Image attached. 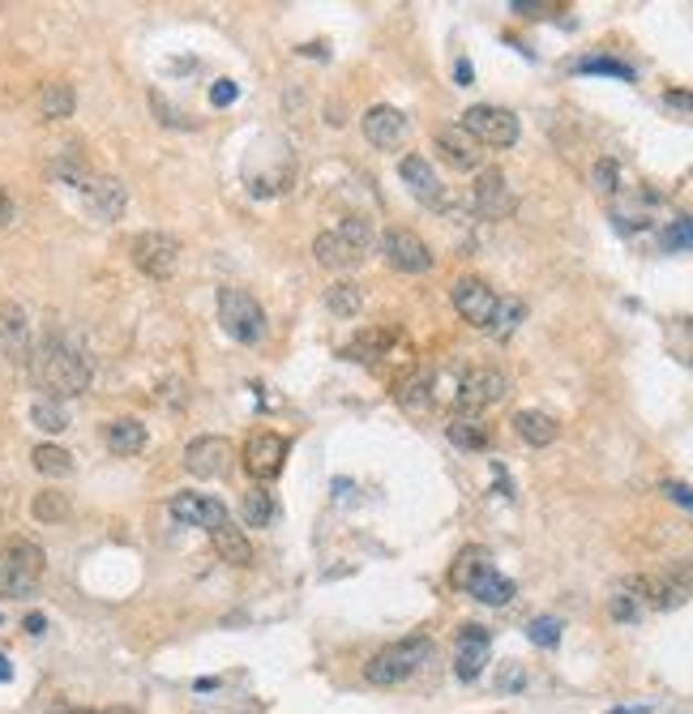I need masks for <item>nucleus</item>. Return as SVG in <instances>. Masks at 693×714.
<instances>
[{
  "label": "nucleus",
  "mask_w": 693,
  "mask_h": 714,
  "mask_svg": "<svg viewBox=\"0 0 693 714\" xmlns=\"http://www.w3.org/2000/svg\"><path fill=\"white\" fill-rule=\"evenodd\" d=\"M27 364H31V381L43 390V398L65 402V398L91 390V364L61 338H43Z\"/></svg>",
  "instance_id": "f257e3e1"
},
{
  "label": "nucleus",
  "mask_w": 693,
  "mask_h": 714,
  "mask_svg": "<svg viewBox=\"0 0 693 714\" xmlns=\"http://www.w3.org/2000/svg\"><path fill=\"white\" fill-rule=\"evenodd\" d=\"M429 659H432V638H424V633L402 638V642L381 647L368 663H364V681L377 684V689H395V684L411 681Z\"/></svg>",
  "instance_id": "f03ea898"
},
{
  "label": "nucleus",
  "mask_w": 693,
  "mask_h": 714,
  "mask_svg": "<svg viewBox=\"0 0 693 714\" xmlns=\"http://www.w3.org/2000/svg\"><path fill=\"white\" fill-rule=\"evenodd\" d=\"M372 249V223L360 214H347L334 231H322L313 240V258L326 270H356Z\"/></svg>",
  "instance_id": "7ed1b4c3"
},
{
  "label": "nucleus",
  "mask_w": 693,
  "mask_h": 714,
  "mask_svg": "<svg viewBox=\"0 0 693 714\" xmlns=\"http://www.w3.org/2000/svg\"><path fill=\"white\" fill-rule=\"evenodd\" d=\"M219 325L235 343L258 347L265 338V308L244 287H219Z\"/></svg>",
  "instance_id": "20e7f679"
},
{
  "label": "nucleus",
  "mask_w": 693,
  "mask_h": 714,
  "mask_svg": "<svg viewBox=\"0 0 693 714\" xmlns=\"http://www.w3.org/2000/svg\"><path fill=\"white\" fill-rule=\"evenodd\" d=\"M129 258L146 279L167 283L176 274V265H180V240L167 235V231H137L129 244Z\"/></svg>",
  "instance_id": "39448f33"
},
{
  "label": "nucleus",
  "mask_w": 693,
  "mask_h": 714,
  "mask_svg": "<svg viewBox=\"0 0 693 714\" xmlns=\"http://www.w3.org/2000/svg\"><path fill=\"white\" fill-rule=\"evenodd\" d=\"M462 129L471 133L480 146H493V150H510L514 141H518V116L514 112H505V107H493V103H475V107H466L459 120Z\"/></svg>",
  "instance_id": "423d86ee"
},
{
  "label": "nucleus",
  "mask_w": 693,
  "mask_h": 714,
  "mask_svg": "<svg viewBox=\"0 0 693 714\" xmlns=\"http://www.w3.org/2000/svg\"><path fill=\"white\" fill-rule=\"evenodd\" d=\"M505 393H510V377L501 368H471L459 381L454 407H459V416H480V411L496 407Z\"/></svg>",
  "instance_id": "0eeeda50"
},
{
  "label": "nucleus",
  "mask_w": 693,
  "mask_h": 714,
  "mask_svg": "<svg viewBox=\"0 0 693 714\" xmlns=\"http://www.w3.org/2000/svg\"><path fill=\"white\" fill-rule=\"evenodd\" d=\"M43 565H48V556H43V548H39L34 539H27V535H9V539L0 544V569L22 586V595H34V586L43 578Z\"/></svg>",
  "instance_id": "6e6552de"
},
{
  "label": "nucleus",
  "mask_w": 693,
  "mask_h": 714,
  "mask_svg": "<svg viewBox=\"0 0 693 714\" xmlns=\"http://www.w3.org/2000/svg\"><path fill=\"white\" fill-rule=\"evenodd\" d=\"M283 462H287V437H279L274 428L249 432V441H244V471H249L253 480H262V484L279 480Z\"/></svg>",
  "instance_id": "1a4fd4ad"
},
{
  "label": "nucleus",
  "mask_w": 693,
  "mask_h": 714,
  "mask_svg": "<svg viewBox=\"0 0 693 714\" xmlns=\"http://www.w3.org/2000/svg\"><path fill=\"white\" fill-rule=\"evenodd\" d=\"M381 253L398 274H424L432 270V249L411 228H386L381 231Z\"/></svg>",
  "instance_id": "9d476101"
},
{
  "label": "nucleus",
  "mask_w": 693,
  "mask_h": 714,
  "mask_svg": "<svg viewBox=\"0 0 693 714\" xmlns=\"http://www.w3.org/2000/svg\"><path fill=\"white\" fill-rule=\"evenodd\" d=\"M496 304H501V295L484 283V279H459L454 283V308H459V317L466 325H475V329H489L496 317Z\"/></svg>",
  "instance_id": "9b49d317"
},
{
  "label": "nucleus",
  "mask_w": 693,
  "mask_h": 714,
  "mask_svg": "<svg viewBox=\"0 0 693 714\" xmlns=\"http://www.w3.org/2000/svg\"><path fill=\"white\" fill-rule=\"evenodd\" d=\"M167 510H171V518L185 522V526H201V531H219V526H228L231 514L223 501H214V496H201V492H176L171 501H167Z\"/></svg>",
  "instance_id": "f8f14e48"
},
{
  "label": "nucleus",
  "mask_w": 693,
  "mask_h": 714,
  "mask_svg": "<svg viewBox=\"0 0 693 714\" xmlns=\"http://www.w3.org/2000/svg\"><path fill=\"white\" fill-rule=\"evenodd\" d=\"M228 466H231V441H223V437H193L185 445V471L193 480H219V475H228Z\"/></svg>",
  "instance_id": "ddd939ff"
},
{
  "label": "nucleus",
  "mask_w": 693,
  "mask_h": 714,
  "mask_svg": "<svg viewBox=\"0 0 693 714\" xmlns=\"http://www.w3.org/2000/svg\"><path fill=\"white\" fill-rule=\"evenodd\" d=\"M31 317L18 300H0V356L22 364L31 359Z\"/></svg>",
  "instance_id": "4468645a"
},
{
  "label": "nucleus",
  "mask_w": 693,
  "mask_h": 714,
  "mask_svg": "<svg viewBox=\"0 0 693 714\" xmlns=\"http://www.w3.org/2000/svg\"><path fill=\"white\" fill-rule=\"evenodd\" d=\"M407 133H411L407 112H398L390 103H377V107L364 112V137H368L377 150H398V146L407 141Z\"/></svg>",
  "instance_id": "2eb2a0df"
},
{
  "label": "nucleus",
  "mask_w": 693,
  "mask_h": 714,
  "mask_svg": "<svg viewBox=\"0 0 693 714\" xmlns=\"http://www.w3.org/2000/svg\"><path fill=\"white\" fill-rule=\"evenodd\" d=\"M621 590H626L638 608H655V612H668V608H676L685 599V590L672 582V578H651V574H633V578L621 582Z\"/></svg>",
  "instance_id": "dca6fc26"
},
{
  "label": "nucleus",
  "mask_w": 693,
  "mask_h": 714,
  "mask_svg": "<svg viewBox=\"0 0 693 714\" xmlns=\"http://www.w3.org/2000/svg\"><path fill=\"white\" fill-rule=\"evenodd\" d=\"M475 210L484 219H510L514 214V193H510V180L501 167H484L475 176Z\"/></svg>",
  "instance_id": "f3484780"
},
{
  "label": "nucleus",
  "mask_w": 693,
  "mask_h": 714,
  "mask_svg": "<svg viewBox=\"0 0 693 714\" xmlns=\"http://www.w3.org/2000/svg\"><path fill=\"white\" fill-rule=\"evenodd\" d=\"M437 150H441V159L450 162V167H459V171H480V162H484V146L462 125H441L437 129Z\"/></svg>",
  "instance_id": "a211bd4d"
},
{
  "label": "nucleus",
  "mask_w": 693,
  "mask_h": 714,
  "mask_svg": "<svg viewBox=\"0 0 693 714\" xmlns=\"http://www.w3.org/2000/svg\"><path fill=\"white\" fill-rule=\"evenodd\" d=\"M489 629L484 624H462L459 629V654H454V672L459 681H480L484 663H489Z\"/></svg>",
  "instance_id": "6ab92c4d"
},
{
  "label": "nucleus",
  "mask_w": 693,
  "mask_h": 714,
  "mask_svg": "<svg viewBox=\"0 0 693 714\" xmlns=\"http://www.w3.org/2000/svg\"><path fill=\"white\" fill-rule=\"evenodd\" d=\"M398 176H402V185L411 189L416 201H424V206H445V185L437 180V171H432V162L424 155H407V159L398 162Z\"/></svg>",
  "instance_id": "aec40b11"
},
{
  "label": "nucleus",
  "mask_w": 693,
  "mask_h": 714,
  "mask_svg": "<svg viewBox=\"0 0 693 714\" xmlns=\"http://www.w3.org/2000/svg\"><path fill=\"white\" fill-rule=\"evenodd\" d=\"M86 210L99 219V223H112V219H120L125 214V206H129V193H125V185L116 180V176H95L86 189Z\"/></svg>",
  "instance_id": "412c9836"
},
{
  "label": "nucleus",
  "mask_w": 693,
  "mask_h": 714,
  "mask_svg": "<svg viewBox=\"0 0 693 714\" xmlns=\"http://www.w3.org/2000/svg\"><path fill=\"white\" fill-rule=\"evenodd\" d=\"M398 343L395 325H368L360 329L351 343H347V359H360V364H377L381 356H390V347Z\"/></svg>",
  "instance_id": "4be33fe9"
},
{
  "label": "nucleus",
  "mask_w": 693,
  "mask_h": 714,
  "mask_svg": "<svg viewBox=\"0 0 693 714\" xmlns=\"http://www.w3.org/2000/svg\"><path fill=\"white\" fill-rule=\"evenodd\" d=\"M514 432L527 441L531 450H544V445H553L561 437V423L553 420L548 411H518L514 416Z\"/></svg>",
  "instance_id": "5701e85b"
},
{
  "label": "nucleus",
  "mask_w": 693,
  "mask_h": 714,
  "mask_svg": "<svg viewBox=\"0 0 693 714\" xmlns=\"http://www.w3.org/2000/svg\"><path fill=\"white\" fill-rule=\"evenodd\" d=\"M210 544H214V553L223 556L228 565H235V569H249V565H253V544H249V535H244L235 522L210 531Z\"/></svg>",
  "instance_id": "b1692460"
},
{
  "label": "nucleus",
  "mask_w": 693,
  "mask_h": 714,
  "mask_svg": "<svg viewBox=\"0 0 693 714\" xmlns=\"http://www.w3.org/2000/svg\"><path fill=\"white\" fill-rule=\"evenodd\" d=\"M445 437H450V445H459L466 454H480V450H489V441H493L489 423L480 420V416H454V420L445 423Z\"/></svg>",
  "instance_id": "393cba45"
},
{
  "label": "nucleus",
  "mask_w": 693,
  "mask_h": 714,
  "mask_svg": "<svg viewBox=\"0 0 693 714\" xmlns=\"http://www.w3.org/2000/svg\"><path fill=\"white\" fill-rule=\"evenodd\" d=\"M395 398H398V407L411 411V416L429 411L432 402H437V393H432V372H407L402 381H395Z\"/></svg>",
  "instance_id": "a878e982"
},
{
  "label": "nucleus",
  "mask_w": 693,
  "mask_h": 714,
  "mask_svg": "<svg viewBox=\"0 0 693 714\" xmlns=\"http://www.w3.org/2000/svg\"><path fill=\"white\" fill-rule=\"evenodd\" d=\"M103 441H107V450L120 458H133L146 450V423L141 420H112L103 428Z\"/></svg>",
  "instance_id": "bb28decb"
},
{
  "label": "nucleus",
  "mask_w": 693,
  "mask_h": 714,
  "mask_svg": "<svg viewBox=\"0 0 693 714\" xmlns=\"http://www.w3.org/2000/svg\"><path fill=\"white\" fill-rule=\"evenodd\" d=\"M466 595H471V599H480V603H489V608H501V603H510V599H514V582H510V578H501L493 565H484V569L466 582Z\"/></svg>",
  "instance_id": "cd10ccee"
},
{
  "label": "nucleus",
  "mask_w": 693,
  "mask_h": 714,
  "mask_svg": "<svg viewBox=\"0 0 693 714\" xmlns=\"http://www.w3.org/2000/svg\"><path fill=\"white\" fill-rule=\"evenodd\" d=\"M73 107H77V95H73L69 82H43V91L34 98V112H39L43 120H69Z\"/></svg>",
  "instance_id": "c85d7f7f"
},
{
  "label": "nucleus",
  "mask_w": 693,
  "mask_h": 714,
  "mask_svg": "<svg viewBox=\"0 0 693 714\" xmlns=\"http://www.w3.org/2000/svg\"><path fill=\"white\" fill-rule=\"evenodd\" d=\"M31 462H34V471L48 475V480H65V475H73V454L61 450V445H34Z\"/></svg>",
  "instance_id": "c756f323"
},
{
  "label": "nucleus",
  "mask_w": 693,
  "mask_h": 714,
  "mask_svg": "<svg viewBox=\"0 0 693 714\" xmlns=\"http://www.w3.org/2000/svg\"><path fill=\"white\" fill-rule=\"evenodd\" d=\"M31 514H34V522H65L69 514H73V501H69V492L43 487V492H34Z\"/></svg>",
  "instance_id": "7c9ffc66"
},
{
  "label": "nucleus",
  "mask_w": 693,
  "mask_h": 714,
  "mask_svg": "<svg viewBox=\"0 0 693 714\" xmlns=\"http://www.w3.org/2000/svg\"><path fill=\"white\" fill-rule=\"evenodd\" d=\"M326 308H330L334 317H356L364 308V287L360 283H334L330 292H326Z\"/></svg>",
  "instance_id": "2f4dec72"
},
{
  "label": "nucleus",
  "mask_w": 693,
  "mask_h": 714,
  "mask_svg": "<svg viewBox=\"0 0 693 714\" xmlns=\"http://www.w3.org/2000/svg\"><path fill=\"white\" fill-rule=\"evenodd\" d=\"M31 423H34V428H43V432H65V428H69L65 402H56V398H34Z\"/></svg>",
  "instance_id": "473e14b6"
},
{
  "label": "nucleus",
  "mask_w": 693,
  "mask_h": 714,
  "mask_svg": "<svg viewBox=\"0 0 693 714\" xmlns=\"http://www.w3.org/2000/svg\"><path fill=\"white\" fill-rule=\"evenodd\" d=\"M240 518H244V526H265V522L274 518V496H270L265 487H253V492H244Z\"/></svg>",
  "instance_id": "72a5a7b5"
},
{
  "label": "nucleus",
  "mask_w": 693,
  "mask_h": 714,
  "mask_svg": "<svg viewBox=\"0 0 693 714\" xmlns=\"http://www.w3.org/2000/svg\"><path fill=\"white\" fill-rule=\"evenodd\" d=\"M484 565H489V553H484V548H462L459 565H454V574H450V582L466 590V582H471V578H475Z\"/></svg>",
  "instance_id": "f704fd0d"
},
{
  "label": "nucleus",
  "mask_w": 693,
  "mask_h": 714,
  "mask_svg": "<svg viewBox=\"0 0 693 714\" xmlns=\"http://www.w3.org/2000/svg\"><path fill=\"white\" fill-rule=\"evenodd\" d=\"M527 638L535 642V647H557L561 642V620L557 617H539V620H531L527 624Z\"/></svg>",
  "instance_id": "c9c22d12"
},
{
  "label": "nucleus",
  "mask_w": 693,
  "mask_h": 714,
  "mask_svg": "<svg viewBox=\"0 0 693 714\" xmlns=\"http://www.w3.org/2000/svg\"><path fill=\"white\" fill-rule=\"evenodd\" d=\"M578 73H608V77L633 82V69L621 65V61H608V56H587V61H578Z\"/></svg>",
  "instance_id": "e433bc0d"
},
{
  "label": "nucleus",
  "mask_w": 693,
  "mask_h": 714,
  "mask_svg": "<svg viewBox=\"0 0 693 714\" xmlns=\"http://www.w3.org/2000/svg\"><path fill=\"white\" fill-rule=\"evenodd\" d=\"M518 317H523V304H518V300H501V304H496L493 325H489V334H510V329L518 325Z\"/></svg>",
  "instance_id": "4c0bfd02"
},
{
  "label": "nucleus",
  "mask_w": 693,
  "mask_h": 714,
  "mask_svg": "<svg viewBox=\"0 0 693 714\" xmlns=\"http://www.w3.org/2000/svg\"><path fill=\"white\" fill-rule=\"evenodd\" d=\"M663 249H693V219H676L672 228L663 231Z\"/></svg>",
  "instance_id": "58836bf2"
},
{
  "label": "nucleus",
  "mask_w": 693,
  "mask_h": 714,
  "mask_svg": "<svg viewBox=\"0 0 693 714\" xmlns=\"http://www.w3.org/2000/svg\"><path fill=\"white\" fill-rule=\"evenodd\" d=\"M595 189L599 193H617V180H621V171H617V159H599L591 171Z\"/></svg>",
  "instance_id": "ea45409f"
},
{
  "label": "nucleus",
  "mask_w": 693,
  "mask_h": 714,
  "mask_svg": "<svg viewBox=\"0 0 693 714\" xmlns=\"http://www.w3.org/2000/svg\"><path fill=\"white\" fill-rule=\"evenodd\" d=\"M638 612H642V608L629 599L626 590H621V595H612V617L621 620V624H633V620H638Z\"/></svg>",
  "instance_id": "a19ab883"
},
{
  "label": "nucleus",
  "mask_w": 693,
  "mask_h": 714,
  "mask_svg": "<svg viewBox=\"0 0 693 714\" xmlns=\"http://www.w3.org/2000/svg\"><path fill=\"white\" fill-rule=\"evenodd\" d=\"M663 578H672V582H676L681 590H685V595H690V590H693V560H681V565H672V569H668Z\"/></svg>",
  "instance_id": "79ce46f5"
},
{
  "label": "nucleus",
  "mask_w": 693,
  "mask_h": 714,
  "mask_svg": "<svg viewBox=\"0 0 693 714\" xmlns=\"http://www.w3.org/2000/svg\"><path fill=\"white\" fill-rule=\"evenodd\" d=\"M210 103H214V107H231V103H235V82H228V77L214 82V86H210Z\"/></svg>",
  "instance_id": "37998d69"
},
{
  "label": "nucleus",
  "mask_w": 693,
  "mask_h": 714,
  "mask_svg": "<svg viewBox=\"0 0 693 714\" xmlns=\"http://www.w3.org/2000/svg\"><path fill=\"white\" fill-rule=\"evenodd\" d=\"M663 492H668V496H672V501H676L681 510H690V514H693V487H685V484H663Z\"/></svg>",
  "instance_id": "c03bdc74"
},
{
  "label": "nucleus",
  "mask_w": 693,
  "mask_h": 714,
  "mask_svg": "<svg viewBox=\"0 0 693 714\" xmlns=\"http://www.w3.org/2000/svg\"><path fill=\"white\" fill-rule=\"evenodd\" d=\"M663 103H668V107H676V112H693V95H685V91H668Z\"/></svg>",
  "instance_id": "a18cd8bd"
},
{
  "label": "nucleus",
  "mask_w": 693,
  "mask_h": 714,
  "mask_svg": "<svg viewBox=\"0 0 693 714\" xmlns=\"http://www.w3.org/2000/svg\"><path fill=\"white\" fill-rule=\"evenodd\" d=\"M514 13H527V18H544V13H553V4H527V0H518V4H514Z\"/></svg>",
  "instance_id": "49530a36"
},
{
  "label": "nucleus",
  "mask_w": 693,
  "mask_h": 714,
  "mask_svg": "<svg viewBox=\"0 0 693 714\" xmlns=\"http://www.w3.org/2000/svg\"><path fill=\"white\" fill-rule=\"evenodd\" d=\"M0 595H13V599H22V586L13 582V578H9L4 569H0Z\"/></svg>",
  "instance_id": "de8ad7c7"
},
{
  "label": "nucleus",
  "mask_w": 693,
  "mask_h": 714,
  "mask_svg": "<svg viewBox=\"0 0 693 714\" xmlns=\"http://www.w3.org/2000/svg\"><path fill=\"white\" fill-rule=\"evenodd\" d=\"M523 684V672L518 668H505V676H501V689H518Z\"/></svg>",
  "instance_id": "09e8293b"
},
{
  "label": "nucleus",
  "mask_w": 693,
  "mask_h": 714,
  "mask_svg": "<svg viewBox=\"0 0 693 714\" xmlns=\"http://www.w3.org/2000/svg\"><path fill=\"white\" fill-rule=\"evenodd\" d=\"M9 219H13V201H9V193L0 189V228H4Z\"/></svg>",
  "instance_id": "8fccbe9b"
},
{
  "label": "nucleus",
  "mask_w": 693,
  "mask_h": 714,
  "mask_svg": "<svg viewBox=\"0 0 693 714\" xmlns=\"http://www.w3.org/2000/svg\"><path fill=\"white\" fill-rule=\"evenodd\" d=\"M56 714H137V711H125V706H112V711H56Z\"/></svg>",
  "instance_id": "3c124183"
},
{
  "label": "nucleus",
  "mask_w": 693,
  "mask_h": 714,
  "mask_svg": "<svg viewBox=\"0 0 693 714\" xmlns=\"http://www.w3.org/2000/svg\"><path fill=\"white\" fill-rule=\"evenodd\" d=\"M27 633H43V617H39V612L27 617Z\"/></svg>",
  "instance_id": "603ef678"
},
{
  "label": "nucleus",
  "mask_w": 693,
  "mask_h": 714,
  "mask_svg": "<svg viewBox=\"0 0 693 714\" xmlns=\"http://www.w3.org/2000/svg\"><path fill=\"white\" fill-rule=\"evenodd\" d=\"M459 86H471V65L459 61Z\"/></svg>",
  "instance_id": "864d4df0"
},
{
  "label": "nucleus",
  "mask_w": 693,
  "mask_h": 714,
  "mask_svg": "<svg viewBox=\"0 0 693 714\" xmlns=\"http://www.w3.org/2000/svg\"><path fill=\"white\" fill-rule=\"evenodd\" d=\"M9 676H13V668H9V659H4V654H0V684L9 681Z\"/></svg>",
  "instance_id": "5fc2aeb1"
}]
</instances>
